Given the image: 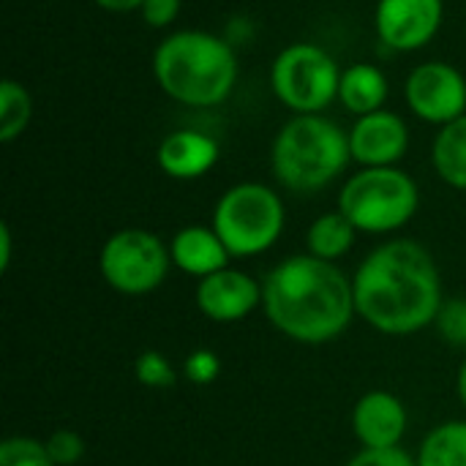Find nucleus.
<instances>
[{
	"mask_svg": "<svg viewBox=\"0 0 466 466\" xmlns=\"http://www.w3.org/2000/svg\"><path fill=\"white\" fill-rule=\"evenodd\" d=\"M358 317L382 336H415L437 322L445 303L431 251L410 238L371 248L352 276Z\"/></svg>",
	"mask_w": 466,
	"mask_h": 466,
	"instance_id": "obj_1",
	"label": "nucleus"
},
{
	"mask_svg": "<svg viewBox=\"0 0 466 466\" xmlns=\"http://www.w3.org/2000/svg\"><path fill=\"white\" fill-rule=\"evenodd\" d=\"M262 311L268 322L295 344H330L341 339L358 317L352 279L336 262L292 254L265 276Z\"/></svg>",
	"mask_w": 466,
	"mask_h": 466,
	"instance_id": "obj_2",
	"label": "nucleus"
},
{
	"mask_svg": "<svg viewBox=\"0 0 466 466\" xmlns=\"http://www.w3.org/2000/svg\"><path fill=\"white\" fill-rule=\"evenodd\" d=\"M235 49L208 30H177L153 52V74L158 87L186 106H218L238 82Z\"/></svg>",
	"mask_w": 466,
	"mask_h": 466,
	"instance_id": "obj_3",
	"label": "nucleus"
},
{
	"mask_svg": "<svg viewBox=\"0 0 466 466\" xmlns=\"http://www.w3.org/2000/svg\"><path fill=\"white\" fill-rule=\"evenodd\" d=\"M352 158L350 134L325 115H295L281 126L270 147L276 180L295 194L328 188Z\"/></svg>",
	"mask_w": 466,
	"mask_h": 466,
	"instance_id": "obj_4",
	"label": "nucleus"
},
{
	"mask_svg": "<svg viewBox=\"0 0 466 466\" xmlns=\"http://www.w3.org/2000/svg\"><path fill=\"white\" fill-rule=\"evenodd\" d=\"M420 208L418 183L399 167H363L339 194V210L358 232L390 235L404 229Z\"/></svg>",
	"mask_w": 466,
	"mask_h": 466,
	"instance_id": "obj_5",
	"label": "nucleus"
},
{
	"mask_svg": "<svg viewBox=\"0 0 466 466\" xmlns=\"http://www.w3.org/2000/svg\"><path fill=\"white\" fill-rule=\"evenodd\" d=\"M287 210L281 197L265 183H238L227 188L216 208L210 227L224 240L232 259H251L270 251L284 235Z\"/></svg>",
	"mask_w": 466,
	"mask_h": 466,
	"instance_id": "obj_6",
	"label": "nucleus"
},
{
	"mask_svg": "<svg viewBox=\"0 0 466 466\" xmlns=\"http://www.w3.org/2000/svg\"><path fill=\"white\" fill-rule=\"evenodd\" d=\"M172 268L169 246L139 227L117 229L109 235L98 251L101 279L126 298H145L156 292Z\"/></svg>",
	"mask_w": 466,
	"mask_h": 466,
	"instance_id": "obj_7",
	"label": "nucleus"
},
{
	"mask_svg": "<svg viewBox=\"0 0 466 466\" xmlns=\"http://www.w3.org/2000/svg\"><path fill=\"white\" fill-rule=\"evenodd\" d=\"M341 71L333 55L317 44H292L281 49L270 68L276 98L295 115H322L339 98Z\"/></svg>",
	"mask_w": 466,
	"mask_h": 466,
	"instance_id": "obj_8",
	"label": "nucleus"
},
{
	"mask_svg": "<svg viewBox=\"0 0 466 466\" xmlns=\"http://www.w3.org/2000/svg\"><path fill=\"white\" fill-rule=\"evenodd\" d=\"M407 106L426 123L448 126L466 115L464 74L442 60L420 63L404 85Z\"/></svg>",
	"mask_w": 466,
	"mask_h": 466,
	"instance_id": "obj_9",
	"label": "nucleus"
},
{
	"mask_svg": "<svg viewBox=\"0 0 466 466\" xmlns=\"http://www.w3.org/2000/svg\"><path fill=\"white\" fill-rule=\"evenodd\" d=\"M442 0H380L374 25L385 46L396 52L423 49L442 27Z\"/></svg>",
	"mask_w": 466,
	"mask_h": 466,
	"instance_id": "obj_10",
	"label": "nucleus"
},
{
	"mask_svg": "<svg viewBox=\"0 0 466 466\" xmlns=\"http://www.w3.org/2000/svg\"><path fill=\"white\" fill-rule=\"evenodd\" d=\"M197 309L216 325H235L248 319L262 306V284L238 268H224L197 284Z\"/></svg>",
	"mask_w": 466,
	"mask_h": 466,
	"instance_id": "obj_11",
	"label": "nucleus"
},
{
	"mask_svg": "<svg viewBox=\"0 0 466 466\" xmlns=\"http://www.w3.org/2000/svg\"><path fill=\"white\" fill-rule=\"evenodd\" d=\"M350 426L360 448H371V451L401 448V440L410 426V415L396 393L369 390L355 401Z\"/></svg>",
	"mask_w": 466,
	"mask_h": 466,
	"instance_id": "obj_12",
	"label": "nucleus"
},
{
	"mask_svg": "<svg viewBox=\"0 0 466 466\" xmlns=\"http://www.w3.org/2000/svg\"><path fill=\"white\" fill-rule=\"evenodd\" d=\"M410 147L407 123L388 109L363 115L350 128L352 161L360 167H396Z\"/></svg>",
	"mask_w": 466,
	"mask_h": 466,
	"instance_id": "obj_13",
	"label": "nucleus"
},
{
	"mask_svg": "<svg viewBox=\"0 0 466 466\" xmlns=\"http://www.w3.org/2000/svg\"><path fill=\"white\" fill-rule=\"evenodd\" d=\"M218 156H221L218 142L197 128H180L167 134L156 150V161L161 172L175 180H197L208 175L216 167Z\"/></svg>",
	"mask_w": 466,
	"mask_h": 466,
	"instance_id": "obj_14",
	"label": "nucleus"
},
{
	"mask_svg": "<svg viewBox=\"0 0 466 466\" xmlns=\"http://www.w3.org/2000/svg\"><path fill=\"white\" fill-rule=\"evenodd\" d=\"M169 254H172V265L197 281L229 268L232 259L218 232L213 227H199V224H188L177 229L175 238L169 240Z\"/></svg>",
	"mask_w": 466,
	"mask_h": 466,
	"instance_id": "obj_15",
	"label": "nucleus"
},
{
	"mask_svg": "<svg viewBox=\"0 0 466 466\" xmlns=\"http://www.w3.org/2000/svg\"><path fill=\"white\" fill-rule=\"evenodd\" d=\"M388 98V79L385 74L371 63H355L347 71H341L339 82V101L347 106V112L363 117L385 106Z\"/></svg>",
	"mask_w": 466,
	"mask_h": 466,
	"instance_id": "obj_16",
	"label": "nucleus"
},
{
	"mask_svg": "<svg viewBox=\"0 0 466 466\" xmlns=\"http://www.w3.org/2000/svg\"><path fill=\"white\" fill-rule=\"evenodd\" d=\"M355 238H358V229L336 208L311 221V227L306 232V254L325 259V262H339L341 257H347L352 251Z\"/></svg>",
	"mask_w": 466,
	"mask_h": 466,
	"instance_id": "obj_17",
	"label": "nucleus"
},
{
	"mask_svg": "<svg viewBox=\"0 0 466 466\" xmlns=\"http://www.w3.org/2000/svg\"><path fill=\"white\" fill-rule=\"evenodd\" d=\"M431 164L451 188L466 191V115L440 128L431 147Z\"/></svg>",
	"mask_w": 466,
	"mask_h": 466,
	"instance_id": "obj_18",
	"label": "nucleus"
},
{
	"mask_svg": "<svg viewBox=\"0 0 466 466\" xmlns=\"http://www.w3.org/2000/svg\"><path fill=\"white\" fill-rule=\"evenodd\" d=\"M418 466H466V420H445L434 426L415 456Z\"/></svg>",
	"mask_w": 466,
	"mask_h": 466,
	"instance_id": "obj_19",
	"label": "nucleus"
},
{
	"mask_svg": "<svg viewBox=\"0 0 466 466\" xmlns=\"http://www.w3.org/2000/svg\"><path fill=\"white\" fill-rule=\"evenodd\" d=\"M33 117V98L16 79L0 82V142H14L25 134Z\"/></svg>",
	"mask_w": 466,
	"mask_h": 466,
	"instance_id": "obj_20",
	"label": "nucleus"
},
{
	"mask_svg": "<svg viewBox=\"0 0 466 466\" xmlns=\"http://www.w3.org/2000/svg\"><path fill=\"white\" fill-rule=\"evenodd\" d=\"M0 466H55L46 442L35 437H8L0 442Z\"/></svg>",
	"mask_w": 466,
	"mask_h": 466,
	"instance_id": "obj_21",
	"label": "nucleus"
},
{
	"mask_svg": "<svg viewBox=\"0 0 466 466\" xmlns=\"http://www.w3.org/2000/svg\"><path fill=\"white\" fill-rule=\"evenodd\" d=\"M134 374L139 380V385L150 388V390H167L177 382V371L169 363V358L158 350H147L137 358L134 363Z\"/></svg>",
	"mask_w": 466,
	"mask_h": 466,
	"instance_id": "obj_22",
	"label": "nucleus"
},
{
	"mask_svg": "<svg viewBox=\"0 0 466 466\" xmlns=\"http://www.w3.org/2000/svg\"><path fill=\"white\" fill-rule=\"evenodd\" d=\"M434 328L440 330L442 341L451 347L466 350V298H451L442 303Z\"/></svg>",
	"mask_w": 466,
	"mask_h": 466,
	"instance_id": "obj_23",
	"label": "nucleus"
},
{
	"mask_svg": "<svg viewBox=\"0 0 466 466\" xmlns=\"http://www.w3.org/2000/svg\"><path fill=\"white\" fill-rule=\"evenodd\" d=\"M46 451H49V459L55 461V466H76L85 459L87 445H85V440L76 431L60 429V431L49 434Z\"/></svg>",
	"mask_w": 466,
	"mask_h": 466,
	"instance_id": "obj_24",
	"label": "nucleus"
},
{
	"mask_svg": "<svg viewBox=\"0 0 466 466\" xmlns=\"http://www.w3.org/2000/svg\"><path fill=\"white\" fill-rule=\"evenodd\" d=\"M221 374V358L213 350H194L183 363V377L191 385H210Z\"/></svg>",
	"mask_w": 466,
	"mask_h": 466,
	"instance_id": "obj_25",
	"label": "nucleus"
},
{
	"mask_svg": "<svg viewBox=\"0 0 466 466\" xmlns=\"http://www.w3.org/2000/svg\"><path fill=\"white\" fill-rule=\"evenodd\" d=\"M344 466H418V461L404 448H385V451L360 448Z\"/></svg>",
	"mask_w": 466,
	"mask_h": 466,
	"instance_id": "obj_26",
	"label": "nucleus"
},
{
	"mask_svg": "<svg viewBox=\"0 0 466 466\" xmlns=\"http://www.w3.org/2000/svg\"><path fill=\"white\" fill-rule=\"evenodd\" d=\"M139 11L147 27H169L180 14V0H145Z\"/></svg>",
	"mask_w": 466,
	"mask_h": 466,
	"instance_id": "obj_27",
	"label": "nucleus"
},
{
	"mask_svg": "<svg viewBox=\"0 0 466 466\" xmlns=\"http://www.w3.org/2000/svg\"><path fill=\"white\" fill-rule=\"evenodd\" d=\"M11 251H14L11 227L8 224H0V273H8V268H11Z\"/></svg>",
	"mask_w": 466,
	"mask_h": 466,
	"instance_id": "obj_28",
	"label": "nucleus"
},
{
	"mask_svg": "<svg viewBox=\"0 0 466 466\" xmlns=\"http://www.w3.org/2000/svg\"><path fill=\"white\" fill-rule=\"evenodd\" d=\"M104 11H112V14H126V11H137L142 8L145 0H96Z\"/></svg>",
	"mask_w": 466,
	"mask_h": 466,
	"instance_id": "obj_29",
	"label": "nucleus"
},
{
	"mask_svg": "<svg viewBox=\"0 0 466 466\" xmlns=\"http://www.w3.org/2000/svg\"><path fill=\"white\" fill-rule=\"evenodd\" d=\"M456 396H459L461 407L466 410V358L461 360V366H459V374H456Z\"/></svg>",
	"mask_w": 466,
	"mask_h": 466,
	"instance_id": "obj_30",
	"label": "nucleus"
}]
</instances>
